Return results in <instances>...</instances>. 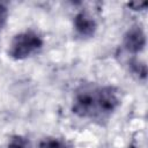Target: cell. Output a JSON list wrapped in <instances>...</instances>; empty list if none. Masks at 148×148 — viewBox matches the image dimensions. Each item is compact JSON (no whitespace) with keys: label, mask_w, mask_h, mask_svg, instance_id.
Listing matches in <instances>:
<instances>
[{"label":"cell","mask_w":148,"mask_h":148,"mask_svg":"<svg viewBox=\"0 0 148 148\" xmlns=\"http://www.w3.org/2000/svg\"><path fill=\"white\" fill-rule=\"evenodd\" d=\"M120 105V94L113 86H89L79 89L72 102V112L80 118L104 120Z\"/></svg>","instance_id":"cell-1"},{"label":"cell","mask_w":148,"mask_h":148,"mask_svg":"<svg viewBox=\"0 0 148 148\" xmlns=\"http://www.w3.org/2000/svg\"><path fill=\"white\" fill-rule=\"evenodd\" d=\"M43 38L32 30H27L14 36L9 44L8 54L15 60H23L37 53L43 47Z\"/></svg>","instance_id":"cell-2"},{"label":"cell","mask_w":148,"mask_h":148,"mask_svg":"<svg viewBox=\"0 0 148 148\" xmlns=\"http://www.w3.org/2000/svg\"><path fill=\"white\" fill-rule=\"evenodd\" d=\"M123 45L130 53H139L146 46V35L141 27L134 25L130 28L124 35Z\"/></svg>","instance_id":"cell-3"},{"label":"cell","mask_w":148,"mask_h":148,"mask_svg":"<svg viewBox=\"0 0 148 148\" xmlns=\"http://www.w3.org/2000/svg\"><path fill=\"white\" fill-rule=\"evenodd\" d=\"M74 29L79 36L88 38L92 37L97 29V23L95 18L86 12H80L74 17Z\"/></svg>","instance_id":"cell-4"},{"label":"cell","mask_w":148,"mask_h":148,"mask_svg":"<svg viewBox=\"0 0 148 148\" xmlns=\"http://www.w3.org/2000/svg\"><path fill=\"white\" fill-rule=\"evenodd\" d=\"M39 148H71L64 140L57 138H47L40 141Z\"/></svg>","instance_id":"cell-5"},{"label":"cell","mask_w":148,"mask_h":148,"mask_svg":"<svg viewBox=\"0 0 148 148\" xmlns=\"http://www.w3.org/2000/svg\"><path fill=\"white\" fill-rule=\"evenodd\" d=\"M7 148H31L30 142L25 136L14 135L9 139L7 143Z\"/></svg>","instance_id":"cell-6"},{"label":"cell","mask_w":148,"mask_h":148,"mask_svg":"<svg viewBox=\"0 0 148 148\" xmlns=\"http://www.w3.org/2000/svg\"><path fill=\"white\" fill-rule=\"evenodd\" d=\"M7 18H8V8L5 3L0 2V31L6 25Z\"/></svg>","instance_id":"cell-7"},{"label":"cell","mask_w":148,"mask_h":148,"mask_svg":"<svg viewBox=\"0 0 148 148\" xmlns=\"http://www.w3.org/2000/svg\"><path fill=\"white\" fill-rule=\"evenodd\" d=\"M147 2H130L127 3L128 7H131L133 10H143L147 7Z\"/></svg>","instance_id":"cell-8"},{"label":"cell","mask_w":148,"mask_h":148,"mask_svg":"<svg viewBox=\"0 0 148 148\" xmlns=\"http://www.w3.org/2000/svg\"><path fill=\"white\" fill-rule=\"evenodd\" d=\"M128 148H135V147H134V146H130Z\"/></svg>","instance_id":"cell-9"}]
</instances>
